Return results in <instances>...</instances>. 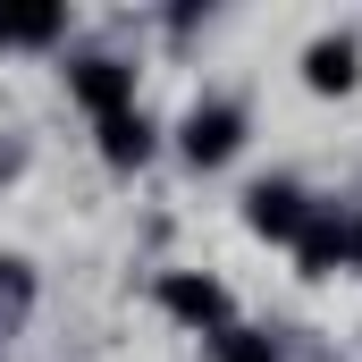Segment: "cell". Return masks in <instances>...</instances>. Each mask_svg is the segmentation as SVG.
<instances>
[{
  "mask_svg": "<svg viewBox=\"0 0 362 362\" xmlns=\"http://www.w3.org/2000/svg\"><path fill=\"white\" fill-rule=\"evenodd\" d=\"M236 144H245V110L236 101H194L185 110V160L194 169H219Z\"/></svg>",
  "mask_w": 362,
  "mask_h": 362,
  "instance_id": "obj_1",
  "label": "cell"
},
{
  "mask_svg": "<svg viewBox=\"0 0 362 362\" xmlns=\"http://www.w3.org/2000/svg\"><path fill=\"white\" fill-rule=\"evenodd\" d=\"M160 303H169V312H177V320H194V329H211V337H219V329H228V286H219V278H160Z\"/></svg>",
  "mask_w": 362,
  "mask_h": 362,
  "instance_id": "obj_2",
  "label": "cell"
},
{
  "mask_svg": "<svg viewBox=\"0 0 362 362\" xmlns=\"http://www.w3.org/2000/svg\"><path fill=\"white\" fill-rule=\"evenodd\" d=\"M68 85H76V101H85L93 118H118V110L135 101V68H127V59H85Z\"/></svg>",
  "mask_w": 362,
  "mask_h": 362,
  "instance_id": "obj_3",
  "label": "cell"
},
{
  "mask_svg": "<svg viewBox=\"0 0 362 362\" xmlns=\"http://www.w3.org/2000/svg\"><path fill=\"white\" fill-rule=\"evenodd\" d=\"M245 219H253L262 236H286V245H295V236H303V219H312V202L278 177V185H253V194H245Z\"/></svg>",
  "mask_w": 362,
  "mask_h": 362,
  "instance_id": "obj_4",
  "label": "cell"
},
{
  "mask_svg": "<svg viewBox=\"0 0 362 362\" xmlns=\"http://www.w3.org/2000/svg\"><path fill=\"white\" fill-rule=\"evenodd\" d=\"M362 76V51H354V34H320L312 51H303V85L312 93H346Z\"/></svg>",
  "mask_w": 362,
  "mask_h": 362,
  "instance_id": "obj_5",
  "label": "cell"
},
{
  "mask_svg": "<svg viewBox=\"0 0 362 362\" xmlns=\"http://www.w3.org/2000/svg\"><path fill=\"white\" fill-rule=\"evenodd\" d=\"M68 34V8L59 0H34V8H0V42H59Z\"/></svg>",
  "mask_w": 362,
  "mask_h": 362,
  "instance_id": "obj_6",
  "label": "cell"
},
{
  "mask_svg": "<svg viewBox=\"0 0 362 362\" xmlns=\"http://www.w3.org/2000/svg\"><path fill=\"white\" fill-rule=\"evenodd\" d=\"M295 253H303V270H312V278H329L337 262H346V219H320V211H312L303 236H295Z\"/></svg>",
  "mask_w": 362,
  "mask_h": 362,
  "instance_id": "obj_7",
  "label": "cell"
},
{
  "mask_svg": "<svg viewBox=\"0 0 362 362\" xmlns=\"http://www.w3.org/2000/svg\"><path fill=\"white\" fill-rule=\"evenodd\" d=\"M101 152H110L118 169H127V160H144V152H152V118H144V110H118V118H101Z\"/></svg>",
  "mask_w": 362,
  "mask_h": 362,
  "instance_id": "obj_8",
  "label": "cell"
},
{
  "mask_svg": "<svg viewBox=\"0 0 362 362\" xmlns=\"http://www.w3.org/2000/svg\"><path fill=\"white\" fill-rule=\"evenodd\" d=\"M211 354H219V362H278V346H270V337H253V329H219Z\"/></svg>",
  "mask_w": 362,
  "mask_h": 362,
  "instance_id": "obj_9",
  "label": "cell"
},
{
  "mask_svg": "<svg viewBox=\"0 0 362 362\" xmlns=\"http://www.w3.org/2000/svg\"><path fill=\"white\" fill-rule=\"evenodd\" d=\"M346 262H362V228H346Z\"/></svg>",
  "mask_w": 362,
  "mask_h": 362,
  "instance_id": "obj_10",
  "label": "cell"
}]
</instances>
